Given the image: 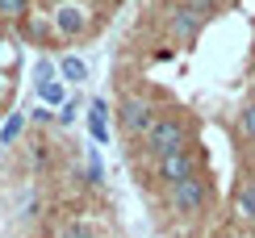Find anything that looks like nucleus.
Masks as SVG:
<instances>
[{
  "label": "nucleus",
  "instance_id": "1",
  "mask_svg": "<svg viewBox=\"0 0 255 238\" xmlns=\"http://www.w3.org/2000/svg\"><path fill=\"white\" fill-rule=\"evenodd\" d=\"M142 146L151 150L155 159H163V155H176V150H188V125L180 121V117H155V125L146 129Z\"/></svg>",
  "mask_w": 255,
  "mask_h": 238
},
{
  "label": "nucleus",
  "instance_id": "2",
  "mask_svg": "<svg viewBox=\"0 0 255 238\" xmlns=\"http://www.w3.org/2000/svg\"><path fill=\"white\" fill-rule=\"evenodd\" d=\"M209 205V184H205V176H188V180H180V184H172V209L176 213H201Z\"/></svg>",
  "mask_w": 255,
  "mask_h": 238
},
{
  "label": "nucleus",
  "instance_id": "3",
  "mask_svg": "<svg viewBox=\"0 0 255 238\" xmlns=\"http://www.w3.org/2000/svg\"><path fill=\"white\" fill-rule=\"evenodd\" d=\"M118 125H122L130 138H146V129L155 125V109L142 101V96H126L122 109H118Z\"/></svg>",
  "mask_w": 255,
  "mask_h": 238
},
{
  "label": "nucleus",
  "instance_id": "4",
  "mask_svg": "<svg viewBox=\"0 0 255 238\" xmlns=\"http://www.w3.org/2000/svg\"><path fill=\"white\" fill-rule=\"evenodd\" d=\"M155 171H159V180H163V184H180V180H188V176H201L193 150H176V155L155 159Z\"/></svg>",
  "mask_w": 255,
  "mask_h": 238
},
{
  "label": "nucleus",
  "instance_id": "5",
  "mask_svg": "<svg viewBox=\"0 0 255 238\" xmlns=\"http://www.w3.org/2000/svg\"><path fill=\"white\" fill-rule=\"evenodd\" d=\"M55 29L67 34V38L84 34V29H88V8H84V4H59L55 8Z\"/></svg>",
  "mask_w": 255,
  "mask_h": 238
},
{
  "label": "nucleus",
  "instance_id": "6",
  "mask_svg": "<svg viewBox=\"0 0 255 238\" xmlns=\"http://www.w3.org/2000/svg\"><path fill=\"white\" fill-rule=\"evenodd\" d=\"M88 129H92L97 142L109 138V105H105V101H92V105H88Z\"/></svg>",
  "mask_w": 255,
  "mask_h": 238
},
{
  "label": "nucleus",
  "instance_id": "7",
  "mask_svg": "<svg viewBox=\"0 0 255 238\" xmlns=\"http://www.w3.org/2000/svg\"><path fill=\"white\" fill-rule=\"evenodd\" d=\"M201 21H205V17H197L193 8H176V17H172V25H176V34L184 38V42H193V38L201 34Z\"/></svg>",
  "mask_w": 255,
  "mask_h": 238
},
{
  "label": "nucleus",
  "instance_id": "8",
  "mask_svg": "<svg viewBox=\"0 0 255 238\" xmlns=\"http://www.w3.org/2000/svg\"><path fill=\"white\" fill-rule=\"evenodd\" d=\"M235 218H239V222H255V184L239 188V197H235Z\"/></svg>",
  "mask_w": 255,
  "mask_h": 238
},
{
  "label": "nucleus",
  "instance_id": "9",
  "mask_svg": "<svg viewBox=\"0 0 255 238\" xmlns=\"http://www.w3.org/2000/svg\"><path fill=\"white\" fill-rule=\"evenodd\" d=\"M59 75H63V80H84V75H88V63H84V59H76V55H67V59H59Z\"/></svg>",
  "mask_w": 255,
  "mask_h": 238
},
{
  "label": "nucleus",
  "instance_id": "10",
  "mask_svg": "<svg viewBox=\"0 0 255 238\" xmlns=\"http://www.w3.org/2000/svg\"><path fill=\"white\" fill-rule=\"evenodd\" d=\"M38 96H42V105H67V101H63V84H59V80H55V84H42Z\"/></svg>",
  "mask_w": 255,
  "mask_h": 238
},
{
  "label": "nucleus",
  "instance_id": "11",
  "mask_svg": "<svg viewBox=\"0 0 255 238\" xmlns=\"http://www.w3.org/2000/svg\"><path fill=\"white\" fill-rule=\"evenodd\" d=\"M21 125H25V117H21V113H17V117H8V121L0 125V138H4V142H13V138L21 134Z\"/></svg>",
  "mask_w": 255,
  "mask_h": 238
},
{
  "label": "nucleus",
  "instance_id": "12",
  "mask_svg": "<svg viewBox=\"0 0 255 238\" xmlns=\"http://www.w3.org/2000/svg\"><path fill=\"white\" fill-rule=\"evenodd\" d=\"M184 8H193L197 17H209V13L218 8V0H184Z\"/></svg>",
  "mask_w": 255,
  "mask_h": 238
},
{
  "label": "nucleus",
  "instance_id": "13",
  "mask_svg": "<svg viewBox=\"0 0 255 238\" xmlns=\"http://www.w3.org/2000/svg\"><path fill=\"white\" fill-rule=\"evenodd\" d=\"M0 13L4 17H21L25 13V0H0Z\"/></svg>",
  "mask_w": 255,
  "mask_h": 238
},
{
  "label": "nucleus",
  "instance_id": "14",
  "mask_svg": "<svg viewBox=\"0 0 255 238\" xmlns=\"http://www.w3.org/2000/svg\"><path fill=\"white\" fill-rule=\"evenodd\" d=\"M243 134L255 138V105H247V109H243Z\"/></svg>",
  "mask_w": 255,
  "mask_h": 238
},
{
  "label": "nucleus",
  "instance_id": "15",
  "mask_svg": "<svg viewBox=\"0 0 255 238\" xmlns=\"http://www.w3.org/2000/svg\"><path fill=\"white\" fill-rule=\"evenodd\" d=\"M38 88H42V84H55V67H50V63H38Z\"/></svg>",
  "mask_w": 255,
  "mask_h": 238
},
{
  "label": "nucleus",
  "instance_id": "16",
  "mask_svg": "<svg viewBox=\"0 0 255 238\" xmlns=\"http://www.w3.org/2000/svg\"><path fill=\"white\" fill-rule=\"evenodd\" d=\"M63 238H97V234H92L88 226H67V234H63Z\"/></svg>",
  "mask_w": 255,
  "mask_h": 238
},
{
  "label": "nucleus",
  "instance_id": "17",
  "mask_svg": "<svg viewBox=\"0 0 255 238\" xmlns=\"http://www.w3.org/2000/svg\"><path fill=\"white\" fill-rule=\"evenodd\" d=\"M76 109H80V101H67L63 113H59V121H76Z\"/></svg>",
  "mask_w": 255,
  "mask_h": 238
}]
</instances>
